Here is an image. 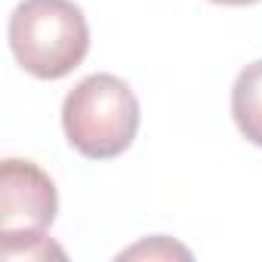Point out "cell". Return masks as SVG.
<instances>
[{
  "label": "cell",
  "instance_id": "obj_6",
  "mask_svg": "<svg viewBox=\"0 0 262 262\" xmlns=\"http://www.w3.org/2000/svg\"><path fill=\"white\" fill-rule=\"evenodd\" d=\"M133 259V256H148V259H170V256H182V259H188L191 253L185 250V247H179L176 241H170V237H164V234H158V237H151V241H142V244H136V247H129V250H123L120 253V259Z\"/></svg>",
  "mask_w": 262,
  "mask_h": 262
},
{
  "label": "cell",
  "instance_id": "obj_7",
  "mask_svg": "<svg viewBox=\"0 0 262 262\" xmlns=\"http://www.w3.org/2000/svg\"><path fill=\"white\" fill-rule=\"evenodd\" d=\"M213 4H222V7H253L259 0H213Z\"/></svg>",
  "mask_w": 262,
  "mask_h": 262
},
{
  "label": "cell",
  "instance_id": "obj_4",
  "mask_svg": "<svg viewBox=\"0 0 262 262\" xmlns=\"http://www.w3.org/2000/svg\"><path fill=\"white\" fill-rule=\"evenodd\" d=\"M231 117L241 136L262 148V59L241 68L231 86Z\"/></svg>",
  "mask_w": 262,
  "mask_h": 262
},
{
  "label": "cell",
  "instance_id": "obj_2",
  "mask_svg": "<svg viewBox=\"0 0 262 262\" xmlns=\"http://www.w3.org/2000/svg\"><path fill=\"white\" fill-rule=\"evenodd\" d=\"M62 129L74 151L90 161H111L139 133V99L114 74H90L62 102Z\"/></svg>",
  "mask_w": 262,
  "mask_h": 262
},
{
  "label": "cell",
  "instance_id": "obj_1",
  "mask_svg": "<svg viewBox=\"0 0 262 262\" xmlns=\"http://www.w3.org/2000/svg\"><path fill=\"white\" fill-rule=\"evenodd\" d=\"M7 34L22 71L37 80L68 77L90 53V25L74 0H22Z\"/></svg>",
  "mask_w": 262,
  "mask_h": 262
},
{
  "label": "cell",
  "instance_id": "obj_3",
  "mask_svg": "<svg viewBox=\"0 0 262 262\" xmlns=\"http://www.w3.org/2000/svg\"><path fill=\"white\" fill-rule=\"evenodd\" d=\"M56 182L34 161L7 158L0 164V234L47 231L56 222Z\"/></svg>",
  "mask_w": 262,
  "mask_h": 262
},
{
  "label": "cell",
  "instance_id": "obj_5",
  "mask_svg": "<svg viewBox=\"0 0 262 262\" xmlns=\"http://www.w3.org/2000/svg\"><path fill=\"white\" fill-rule=\"evenodd\" d=\"M0 256L4 259H50L65 256L47 231H22V234H0Z\"/></svg>",
  "mask_w": 262,
  "mask_h": 262
}]
</instances>
